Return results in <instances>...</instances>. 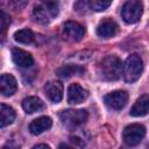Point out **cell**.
Masks as SVG:
<instances>
[{
  "label": "cell",
  "mask_w": 149,
  "mask_h": 149,
  "mask_svg": "<svg viewBox=\"0 0 149 149\" xmlns=\"http://www.w3.org/2000/svg\"><path fill=\"white\" fill-rule=\"evenodd\" d=\"M122 69H123V64L121 63V61L116 56L109 55L99 63L98 73L101 79L107 81H113V80H118L121 77Z\"/></svg>",
  "instance_id": "obj_1"
},
{
  "label": "cell",
  "mask_w": 149,
  "mask_h": 149,
  "mask_svg": "<svg viewBox=\"0 0 149 149\" xmlns=\"http://www.w3.org/2000/svg\"><path fill=\"white\" fill-rule=\"evenodd\" d=\"M143 71V62L141 57L136 54H133L128 56L123 63L122 74L127 83H134L136 81Z\"/></svg>",
  "instance_id": "obj_2"
},
{
  "label": "cell",
  "mask_w": 149,
  "mask_h": 149,
  "mask_svg": "<svg viewBox=\"0 0 149 149\" xmlns=\"http://www.w3.org/2000/svg\"><path fill=\"white\" fill-rule=\"evenodd\" d=\"M142 12H143V3L141 0H128L121 9V15L126 23L132 24L141 19Z\"/></svg>",
  "instance_id": "obj_3"
},
{
  "label": "cell",
  "mask_w": 149,
  "mask_h": 149,
  "mask_svg": "<svg viewBox=\"0 0 149 149\" xmlns=\"http://www.w3.org/2000/svg\"><path fill=\"white\" fill-rule=\"evenodd\" d=\"M144 135H146V128L143 125L140 123H130L126 126L122 132L123 142L130 147L137 146L143 140Z\"/></svg>",
  "instance_id": "obj_4"
},
{
  "label": "cell",
  "mask_w": 149,
  "mask_h": 149,
  "mask_svg": "<svg viewBox=\"0 0 149 149\" xmlns=\"http://www.w3.org/2000/svg\"><path fill=\"white\" fill-rule=\"evenodd\" d=\"M88 118V113L85 109H65L61 112L59 119L63 125L68 127H76L83 125Z\"/></svg>",
  "instance_id": "obj_5"
},
{
  "label": "cell",
  "mask_w": 149,
  "mask_h": 149,
  "mask_svg": "<svg viewBox=\"0 0 149 149\" xmlns=\"http://www.w3.org/2000/svg\"><path fill=\"white\" fill-rule=\"evenodd\" d=\"M104 101L109 108L119 111L126 106V104L128 101V93L122 90L113 91L104 97Z\"/></svg>",
  "instance_id": "obj_6"
},
{
  "label": "cell",
  "mask_w": 149,
  "mask_h": 149,
  "mask_svg": "<svg viewBox=\"0 0 149 149\" xmlns=\"http://www.w3.org/2000/svg\"><path fill=\"white\" fill-rule=\"evenodd\" d=\"M119 33L118 23L112 19H104L97 27V35L102 38H111Z\"/></svg>",
  "instance_id": "obj_7"
},
{
  "label": "cell",
  "mask_w": 149,
  "mask_h": 149,
  "mask_svg": "<svg viewBox=\"0 0 149 149\" xmlns=\"http://www.w3.org/2000/svg\"><path fill=\"white\" fill-rule=\"evenodd\" d=\"M63 33H64L65 37L70 41H80L84 37L85 29L78 22L68 21L63 26Z\"/></svg>",
  "instance_id": "obj_8"
},
{
  "label": "cell",
  "mask_w": 149,
  "mask_h": 149,
  "mask_svg": "<svg viewBox=\"0 0 149 149\" xmlns=\"http://www.w3.org/2000/svg\"><path fill=\"white\" fill-rule=\"evenodd\" d=\"M44 92H45L47 98L50 101L57 104L63 98V92H64L63 84L61 81H57V80L48 81L45 84V86H44Z\"/></svg>",
  "instance_id": "obj_9"
},
{
  "label": "cell",
  "mask_w": 149,
  "mask_h": 149,
  "mask_svg": "<svg viewBox=\"0 0 149 149\" xmlns=\"http://www.w3.org/2000/svg\"><path fill=\"white\" fill-rule=\"evenodd\" d=\"M87 97H88V92L77 83L71 84L68 88V101H69V104H73V105L80 104L84 100H86Z\"/></svg>",
  "instance_id": "obj_10"
},
{
  "label": "cell",
  "mask_w": 149,
  "mask_h": 149,
  "mask_svg": "<svg viewBox=\"0 0 149 149\" xmlns=\"http://www.w3.org/2000/svg\"><path fill=\"white\" fill-rule=\"evenodd\" d=\"M12 58H13V62L20 68H30L34 64L33 56L28 51L19 48H14L12 50Z\"/></svg>",
  "instance_id": "obj_11"
},
{
  "label": "cell",
  "mask_w": 149,
  "mask_h": 149,
  "mask_svg": "<svg viewBox=\"0 0 149 149\" xmlns=\"http://www.w3.org/2000/svg\"><path fill=\"white\" fill-rule=\"evenodd\" d=\"M0 88L1 93L5 97H10L16 92L17 88V83L16 79L8 73H3L0 77Z\"/></svg>",
  "instance_id": "obj_12"
},
{
  "label": "cell",
  "mask_w": 149,
  "mask_h": 149,
  "mask_svg": "<svg viewBox=\"0 0 149 149\" xmlns=\"http://www.w3.org/2000/svg\"><path fill=\"white\" fill-rule=\"evenodd\" d=\"M129 114L132 116H144L149 114V95L143 94L136 99L135 104L130 108Z\"/></svg>",
  "instance_id": "obj_13"
},
{
  "label": "cell",
  "mask_w": 149,
  "mask_h": 149,
  "mask_svg": "<svg viewBox=\"0 0 149 149\" xmlns=\"http://www.w3.org/2000/svg\"><path fill=\"white\" fill-rule=\"evenodd\" d=\"M52 126V120L49 116H40L33 120L29 125V130L33 135H40L43 132L48 130Z\"/></svg>",
  "instance_id": "obj_14"
},
{
  "label": "cell",
  "mask_w": 149,
  "mask_h": 149,
  "mask_svg": "<svg viewBox=\"0 0 149 149\" xmlns=\"http://www.w3.org/2000/svg\"><path fill=\"white\" fill-rule=\"evenodd\" d=\"M43 106H44L43 101L37 97H28V98L23 99V101H22V108L28 114H33L35 112L41 111L43 108Z\"/></svg>",
  "instance_id": "obj_15"
},
{
  "label": "cell",
  "mask_w": 149,
  "mask_h": 149,
  "mask_svg": "<svg viewBox=\"0 0 149 149\" xmlns=\"http://www.w3.org/2000/svg\"><path fill=\"white\" fill-rule=\"evenodd\" d=\"M84 72H85L84 68H81L79 65H72V64L63 65L56 70V73L62 78H70L72 76H79Z\"/></svg>",
  "instance_id": "obj_16"
},
{
  "label": "cell",
  "mask_w": 149,
  "mask_h": 149,
  "mask_svg": "<svg viewBox=\"0 0 149 149\" xmlns=\"http://www.w3.org/2000/svg\"><path fill=\"white\" fill-rule=\"evenodd\" d=\"M14 120H15V111L10 106H8L6 104H1V106H0V126L6 127V126L10 125Z\"/></svg>",
  "instance_id": "obj_17"
},
{
  "label": "cell",
  "mask_w": 149,
  "mask_h": 149,
  "mask_svg": "<svg viewBox=\"0 0 149 149\" xmlns=\"http://www.w3.org/2000/svg\"><path fill=\"white\" fill-rule=\"evenodd\" d=\"M33 16H34V19H35L36 22L42 23V24L48 23V22L54 17L52 14H51L45 7H43L42 5H37V6L34 7Z\"/></svg>",
  "instance_id": "obj_18"
},
{
  "label": "cell",
  "mask_w": 149,
  "mask_h": 149,
  "mask_svg": "<svg viewBox=\"0 0 149 149\" xmlns=\"http://www.w3.org/2000/svg\"><path fill=\"white\" fill-rule=\"evenodd\" d=\"M34 38H35L34 33L28 28L20 29L14 33V40L21 44H30L34 41Z\"/></svg>",
  "instance_id": "obj_19"
},
{
  "label": "cell",
  "mask_w": 149,
  "mask_h": 149,
  "mask_svg": "<svg viewBox=\"0 0 149 149\" xmlns=\"http://www.w3.org/2000/svg\"><path fill=\"white\" fill-rule=\"evenodd\" d=\"M112 3V0H88L90 8L94 12H102L107 9Z\"/></svg>",
  "instance_id": "obj_20"
},
{
  "label": "cell",
  "mask_w": 149,
  "mask_h": 149,
  "mask_svg": "<svg viewBox=\"0 0 149 149\" xmlns=\"http://www.w3.org/2000/svg\"><path fill=\"white\" fill-rule=\"evenodd\" d=\"M41 1H42V6L45 7L52 14V16H56L58 14V0H41Z\"/></svg>",
  "instance_id": "obj_21"
},
{
  "label": "cell",
  "mask_w": 149,
  "mask_h": 149,
  "mask_svg": "<svg viewBox=\"0 0 149 149\" xmlns=\"http://www.w3.org/2000/svg\"><path fill=\"white\" fill-rule=\"evenodd\" d=\"M8 7H12V8H14V9H21V8H23L26 5H27V2H28V0H2Z\"/></svg>",
  "instance_id": "obj_22"
},
{
  "label": "cell",
  "mask_w": 149,
  "mask_h": 149,
  "mask_svg": "<svg viewBox=\"0 0 149 149\" xmlns=\"http://www.w3.org/2000/svg\"><path fill=\"white\" fill-rule=\"evenodd\" d=\"M0 21H1V33L3 34L6 31V29H7V27L10 23V17L5 12H1V19H0Z\"/></svg>",
  "instance_id": "obj_23"
},
{
  "label": "cell",
  "mask_w": 149,
  "mask_h": 149,
  "mask_svg": "<svg viewBox=\"0 0 149 149\" xmlns=\"http://www.w3.org/2000/svg\"><path fill=\"white\" fill-rule=\"evenodd\" d=\"M35 148H47V149H49L50 147L48 146V144H43V143H40V144H36V146H34V149Z\"/></svg>",
  "instance_id": "obj_24"
}]
</instances>
